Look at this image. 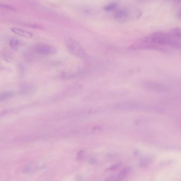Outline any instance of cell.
<instances>
[{
    "instance_id": "obj_1",
    "label": "cell",
    "mask_w": 181,
    "mask_h": 181,
    "mask_svg": "<svg viewBox=\"0 0 181 181\" xmlns=\"http://www.w3.org/2000/svg\"><path fill=\"white\" fill-rule=\"evenodd\" d=\"M65 44L68 52L76 57L83 60H87L88 58V55L85 49L75 39L67 38L65 40Z\"/></svg>"
},
{
    "instance_id": "obj_2",
    "label": "cell",
    "mask_w": 181,
    "mask_h": 181,
    "mask_svg": "<svg viewBox=\"0 0 181 181\" xmlns=\"http://www.w3.org/2000/svg\"><path fill=\"white\" fill-rule=\"evenodd\" d=\"M152 43L158 46L160 45H168L173 47H179V43L172 38V37L167 33L161 32L152 33L150 37H148Z\"/></svg>"
},
{
    "instance_id": "obj_3",
    "label": "cell",
    "mask_w": 181,
    "mask_h": 181,
    "mask_svg": "<svg viewBox=\"0 0 181 181\" xmlns=\"http://www.w3.org/2000/svg\"><path fill=\"white\" fill-rule=\"evenodd\" d=\"M141 86L147 90L163 94H169L171 92V89L166 85L154 81H144L141 83Z\"/></svg>"
},
{
    "instance_id": "obj_4",
    "label": "cell",
    "mask_w": 181,
    "mask_h": 181,
    "mask_svg": "<svg viewBox=\"0 0 181 181\" xmlns=\"http://www.w3.org/2000/svg\"><path fill=\"white\" fill-rule=\"evenodd\" d=\"M114 108L116 110L120 111H136L141 110L145 107L139 102L127 101L117 103L114 106Z\"/></svg>"
},
{
    "instance_id": "obj_5",
    "label": "cell",
    "mask_w": 181,
    "mask_h": 181,
    "mask_svg": "<svg viewBox=\"0 0 181 181\" xmlns=\"http://www.w3.org/2000/svg\"><path fill=\"white\" fill-rule=\"evenodd\" d=\"M33 49L36 53L41 56H50L56 53V49L50 44L40 43L35 44Z\"/></svg>"
},
{
    "instance_id": "obj_6",
    "label": "cell",
    "mask_w": 181,
    "mask_h": 181,
    "mask_svg": "<svg viewBox=\"0 0 181 181\" xmlns=\"http://www.w3.org/2000/svg\"><path fill=\"white\" fill-rule=\"evenodd\" d=\"M114 17L120 23H125L130 19V11L124 9L117 10L114 14Z\"/></svg>"
},
{
    "instance_id": "obj_7",
    "label": "cell",
    "mask_w": 181,
    "mask_h": 181,
    "mask_svg": "<svg viewBox=\"0 0 181 181\" xmlns=\"http://www.w3.org/2000/svg\"><path fill=\"white\" fill-rule=\"evenodd\" d=\"M11 30L12 33H15L16 35L21 36V37L27 38H31L33 36V33H31L30 31H28V30H24L23 29H21V28H17V27L12 28H11Z\"/></svg>"
},
{
    "instance_id": "obj_8",
    "label": "cell",
    "mask_w": 181,
    "mask_h": 181,
    "mask_svg": "<svg viewBox=\"0 0 181 181\" xmlns=\"http://www.w3.org/2000/svg\"><path fill=\"white\" fill-rule=\"evenodd\" d=\"M14 95H15L14 92L10 90L9 91L6 90V91L0 92V103L13 98Z\"/></svg>"
},
{
    "instance_id": "obj_9",
    "label": "cell",
    "mask_w": 181,
    "mask_h": 181,
    "mask_svg": "<svg viewBox=\"0 0 181 181\" xmlns=\"http://www.w3.org/2000/svg\"><path fill=\"white\" fill-rule=\"evenodd\" d=\"M10 46L12 49L14 50H17L19 49L20 47L22 46L23 43L21 41L16 38H12L10 40Z\"/></svg>"
},
{
    "instance_id": "obj_10",
    "label": "cell",
    "mask_w": 181,
    "mask_h": 181,
    "mask_svg": "<svg viewBox=\"0 0 181 181\" xmlns=\"http://www.w3.org/2000/svg\"><path fill=\"white\" fill-rule=\"evenodd\" d=\"M130 171V169L129 168H125L122 170L120 172L119 175L117 176V181H120L123 179L129 173Z\"/></svg>"
},
{
    "instance_id": "obj_11",
    "label": "cell",
    "mask_w": 181,
    "mask_h": 181,
    "mask_svg": "<svg viewBox=\"0 0 181 181\" xmlns=\"http://www.w3.org/2000/svg\"><path fill=\"white\" fill-rule=\"evenodd\" d=\"M33 90V85L30 84H25L23 87H21V91L23 92V94H26V93H29L32 91Z\"/></svg>"
},
{
    "instance_id": "obj_12",
    "label": "cell",
    "mask_w": 181,
    "mask_h": 181,
    "mask_svg": "<svg viewBox=\"0 0 181 181\" xmlns=\"http://www.w3.org/2000/svg\"><path fill=\"white\" fill-rule=\"evenodd\" d=\"M171 34L174 37L181 39V28H175L171 30Z\"/></svg>"
},
{
    "instance_id": "obj_13",
    "label": "cell",
    "mask_w": 181,
    "mask_h": 181,
    "mask_svg": "<svg viewBox=\"0 0 181 181\" xmlns=\"http://www.w3.org/2000/svg\"><path fill=\"white\" fill-rule=\"evenodd\" d=\"M117 7V4L116 3H111L105 6L104 9L106 11H112L113 10H115Z\"/></svg>"
},
{
    "instance_id": "obj_14",
    "label": "cell",
    "mask_w": 181,
    "mask_h": 181,
    "mask_svg": "<svg viewBox=\"0 0 181 181\" xmlns=\"http://www.w3.org/2000/svg\"><path fill=\"white\" fill-rule=\"evenodd\" d=\"M0 9L3 10H9L12 11H16V9L12 6L8 5V4H3L0 3Z\"/></svg>"
},
{
    "instance_id": "obj_15",
    "label": "cell",
    "mask_w": 181,
    "mask_h": 181,
    "mask_svg": "<svg viewBox=\"0 0 181 181\" xmlns=\"http://www.w3.org/2000/svg\"><path fill=\"white\" fill-rule=\"evenodd\" d=\"M149 160H150L148 158H144L143 159L141 162L140 163V166L142 168H145L148 165L149 163Z\"/></svg>"
},
{
    "instance_id": "obj_16",
    "label": "cell",
    "mask_w": 181,
    "mask_h": 181,
    "mask_svg": "<svg viewBox=\"0 0 181 181\" xmlns=\"http://www.w3.org/2000/svg\"><path fill=\"white\" fill-rule=\"evenodd\" d=\"M121 163H117L115 165H114L113 166L110 168V170H111V171H116V170H117L120 167H121Z\"/></svg>"
},
{
    "instance_id": "obj_17",
    "label": "cell",
    "mask_w": 181,
    "mask_h": 181,
    "mask_svg": "<svg viewBox=\"0 0 181 181\" xmlns=\"http://www.w3.org/2000/svg\"><path fill=\"white\" fill-rule=\"evenodd\" d=\"M84 157V152L82 150L77 154V160H83Z\"/></svg>"
},
{
    "instance_id": "obj_18",
    "label": "cell",
    "mask_w": 181,
    "mask_h": 181,
    "mask_svg": "<svg viewBox=\"0 0 181 181\" xmlns=\"http://www.w3.org/2000/svg\"><path fill=\"white\" fill-rule=\"evenodd\" d=\"M32 170H33L32 167H31V166H28V167L25 168L22 171H23L24 173H30L31 171H32Z\"/></svg>"
},
{
    "instance_id": "obj_19",
    "label": "cell",
    "mask_w": 181,
    "mask_h": 181,
    "mask_svg": "<svg viewBox=\"0 0 181 181\" xmlns=\"http://www.w3.org/2000/svg\"><path fill=\"white\" fill-rule=\"evenodd\" d=\"M89 162L90 165H94L96 163V160L94 158H90L89 160Z\"/></svg>"
},
{
    "instance_id": "obj_20",
    "label": "cell",
    "mask_w": 181,
    "mask_h": 181,
    "mask_svg": "<svg viewBox=\"0 0 181 181\" xmlns=\"http://www.w3.org/2000/svg\"><path fill=\"white\" fill-rule=\"evenodd\" d=\"M76 181H83V177L80 175H77L76 177Z\"/></svg>"
},
{
    "instance_id": "obj_21",
    "label": "cell",
    "mask_w": 181,
    "mask_h": 181,
    "mask_svg": "<svg viewBox=\"0 0 181 181\" xmlns=\"http://www.w3.org/2000/svg\"><path fill=\"white\" fill-rule=\"evenodd\" d=\"M177 17H178L179 19L181 20V8H180V9L179 10V11L177 12Z\"/></svg>"
},
{
    "instance_id": "obj_22",
    "label": "cell",
    "mask_w": 181,
    "mask_h": 181,
    "mask_svg": "<svg viewBox=\"0 0 181 181\" xmlns=\"http://www.w3.org/2000/svg\"><path fill=\"white\" fill-rule=\"evenodd\" d=\"M173 2L175 4H181V0H173Z\"/></svg>"
}]
</instances>
